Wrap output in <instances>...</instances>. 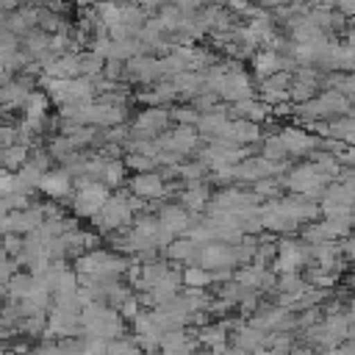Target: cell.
I'll return each mask as SVG.
<instances>
[{
    "mask_svg": "<svg viewBox=\"0 0 355 355\" xmlns=\"http://www.w3.org/2000/svg\"><path fill=\"white\" fill-rule=\"evenodd\" d=\"M141 208V200L130 191V189H122L116 194H111L103 208L97 211L94 216V225L103 230V233H119V230H128L130 222H133V211Z\"/></svg>",
    "mask_w": 355,
    "mask_h": 355,
    "instance_id": "6da1fadb",
    "label": "cell"
},
{
    "mask_svg": "<svg viewBox=\"0 0 355 355\" xmlns=\"http://www.w3.org/2000/svg\"><path fill=\"white\" fill-rule=\"evenodd\" d=\"M128 269H130V261L125 255L108 252V250H97V247L75 258L78 277H119Z\"/></svg>",
    "mask_w": 355,
    "mask_h": 355,
    "instance_id": "7a4b0ae2",
    "label": "cell"
},
{
    "mask_svg": "<svg viewBox=\"0 0 355 355\" xmlns=\"http://www.w3.org/2000/svg\"><path fill=\"white\" fill-rule=\"evenodd\" d=\"M108 197H111V191H108L105 183H100V180H78V189L72 191L69 205H72V211H75L78 216L94 219L97 211L103 208V202H105Z\"/></svg>",
    "mask_w": 355,
    "mask_h": 355,
    "instance_id": "3957f363",
    "label": "cell"
},
{
    "mask_svg": "<svg viewBox=\"0 0 355 355\" xmlns=\"http://www.w3.org/2000/svg\"><path fill=\"white\" fill-rule=\"evenodd\" d=\"M169 125H172V111L166 105H147L144 111L136 114V119L130 125V139L128 141L158 139L161 133H166Z\"/></svg>",
    "mask_w": 355,
    "mask_h": 355,
    "instance_id": "277c9868",
    "label": "cell"
},
{
    "mask_svg": "<svg viewBox=\"0 0 355 355\" xmlns=\"http://www.w3.org/2000/svg\"><path fill=\"white\" fill-rule=\"evenodd\" d=\"M324 180H330V175L319 166V164H302L297 169H291L286 175V186L294 191V194H302V197H316L319 189L324 186Z\"/></svg>",
    "mask_w": 355,
    "mask_h": 355,
    "instance_id": "5b68a950",
    "label": "cell"
},
{
    "mask_svg": "<svg viewBox=\"0 0 355 355\" xmlns=\"http://www.w3.org/2000/svg\"><path fill=\"white\" fill-rule=\"evenodd\" d=\"M164 64H161V55H153V53H141V55H133L130 61H125V80L130 83H141V86H153L158 80H164Z\"/></svg>",
    "mask_w": 355,
    "mask_h": 355,
    "instance_id": "8992f818",
    "label": "cell"
},
{
    "mask_svg": "<svg viewBox=\"0 0 355 355\" xmlns=\"http://www.w3.org/2000/svg\"><path fill=\"white\" fill-rule=\"evenodd\" d=\"M197 263L205 266V269H211V272L233 269V266H239L236 244H227V241H208V244H200V250H197Z\"/></svg>",
    "mask_w": 355,
    "mask_h": 355,
    "instance_id": "52a82bcc",
    "label": "cell"
},
{
    "mask_svg": "<svg viewBox=\"0 0 355 355\" xmlns=\"http://www.w3.org/2000/svg\"><path fill=\"white\" fill-rule=\"evenodd\" d=\"M39 191L47 194L50 200H58V202H67L75 191V178L64 169V166H55V169H47L42 175V183H39Z\"/></svg>",
    "mask_w": 355,
    "mask_h": 355,
    "instance_id": "ba28073f",
    "label": "cell"
},
{
    "mask_svg": "<svg viewBox=\"0 0 355 355\" xmlns=\"http://www.w3.org/2000/svg\"><path fill=\"white\" fill-rule=\"evenodd\" d=\"M3 25H6L11 33L25 36L28 31L39 28V6H33V3H19L17 8H11V11L3 14Z\"/></svg>",
    "mask_w": 355,
    "mask_h": 355,
    "instance_id": "9c48e42d",
    "label": "cell"
},
{
    "mask_svg": "<svg viewBox=\"0 0 355 355\" xmlns=\"http://www.w3.org/2000/svg\"><path fill=\"white\" fill-rule=\"evenodd\" d=\"M128 189L139 197V200H161L166 194V178L161 172H139L130 178Z\"/></svg>",
    "mask_w": 355,
    "mask_h": 355,
    "instance_id": "30bf717a",
    "label": "cell"
},
{
    "mask_svg": "<svg viewBox=\"0 0 355 355\" xmlns=\"http://www.w3.org/2000/svg\"><path fill=\"white\" fill-rule=\"evenodd\" d=\"M155 216H158V222H161L172 236H183V233H189L191 225H194L191 211L183 208L180 202H166V205H161Z\"/></svg>",
    "mask_w": 355,
    "mask_h": 355,
    "instance_id": "8fae6325",
    "label": "cell"
},
{
    "mask_svg": "<svg viewBox=\"0 0 355 355\" xmlns=\"http://www.w3.org/2000/svg\"><path fill=\"white\" fill-rule=\"evenodd\" d=\"M288 89H291V75H288L286 69H280V72L263 78L258 92H261V100H263L266 105H280V103L291 100V97H288Z\"/></svg>",
    "mask_w": 355,
    "mask_h": 355,
    "instance_id": "7c38bea8",
    "label": "cell"
},
{
    "mask_svg": "<svg viewBox=\"0 0 355 355\" xmlns=\"http://www.w3.org/2000/svg\"><path fill=\"white\" fill-rule=\"evenodd\" d=\"M286 64H288V58L283 53L272 50V47H261V50L252 53V72H255L258 80H263V78L286 69Z\"/></svg>",
    "mask_w": 355,
    "mask_h": 355,
    "instance_id": "4fadbf2b",
    "label": "cell"
},
{
    "mask_svg": "<svg viewBox=\"0 0 355 355\" xmlns=\"http://www.w3.org/2000/svg\"><path fill=\"white\" fill-rule=\"evenodd\" d=\"M222 139H227L233 144H241V147H250L261 139V125L252 122V119H230Z\"/></svg>",
    "mask_w": 355,
    "mask_h": 355,
    "instance_id": "5bb4252c",
    "label": "cell"
},
{
    "mask_svg": "<svg viewBox=\"0 0 355 355\" xmlns=\"http://www.w3.org/2000/svg\"><path fill=\"white\" fill-rule=\"evenodd\" d=\"M178 202H180L183 208H189L191 214L205 211L208 202H211V191H208L205 180H191V183H186V189H180V194H178Z\"/></svg>",
    "mask_w": 355,
    "mask_h": 355,
    "instance_id": "9a60e30c",
    "label": "cell"
},
{
    "mask_svg": "<svg viewBox=\"0 0 355 355\" xmlns=\"http://www.w3.org/2000/svg\"><path fill=\"white\" fill-rule=\"evenodd\" d=\"M169 80H172L178 97H186V100H191L194 94H200V92L205 89V78H202V72H197V69H183V72L172 75Z\"/></svg>",
    "mask_w": 355,
    "mask_h": 355,
    "instance_id": "2e32d148",
    "label": "cell"
},
{
    "mask_svg": "<svg viewBox=\"0 0 355 355\" xmlns=\"http://www.w3.org/2000/svg\"><path fill=\"white\" fill-rule=\"evenodd\" d=\"M280 141L286 144V153H288V155H305V153H311V150L316 147V139H313L311 133L300 130V128H286V130H280Z\"/></svg>",
    "mask_w": 355,
    "mask_h": 355,
    "instance_id": "e0dca14e",
    "label": "cell"
},
{
    "mask_svg": "<svg viewBox=\"0 0 355 355\" xmlns=\"http://www.w3.org/2000/svg\"><path fill=\"white\" fill-rule=\"evenodd\" d=\"M36 288H42L39 286V277L28 269V272H14L11 277H8V283H6V297H14V300H25L28 294H33Z\"/></svg>",
    "mask_w": 355,
    "mask_h": 355,
    "instance_id": "ac0fdd59",
    "label": "cell"
},
{
    "mask_svg": "<svg viewBox=\"0 0 355 355\" xmlns=\"http://www.w3.org/2000/svg\"><path fill=\"white\" fill-rule=\"evenodd\" d=\"M42 175H44V172L28 161L19 172H14V183H11V189H14V191H19V194H25V197H33V194L39 191Z\"/></svg>",
    "mask_w": 355,
    "mask_h": 355,
    "instance_id": "d6986e66",
    "label": "cell"
},
{
    "mask_svg": "<svg viewBox=\"0 0 355 355\" xmlns=\"http://www.w3.org/2000/svg\"><path fill=\"white\" fill-rule=\"evenodd\" d=\"M197 250H200V244L194 241V239H183V236H175L166 247H164V252H166V258L169 261H180V263H197Z\"/></svg>",
    "mask_w": 355,
    "mask_h": 355,
    "instance_id": "ffe728a7",
    "label": "cell"
},
{
    "mask_svg": "<svg viewBox=\"0 0 355 355\" xmlns=\"http://www.w3.org/2000/svg\"><path fill=\"white\" fill-rule=\"evenodd\" d=\"M144 105H169L175 97H178V92H175V86H172V80L169 78H164V80H158V83H153L150 89H144V92H139L136 94Z\"/></svg>",
    "mask_w": 355,
    "mask_h": 355,
    "instance_id": "44dd1931",
    "label": "cell"
},
{
    "mask_svg": "<svg viewBox=\"0 0 355 355\" xmlns=\"http://www.w3.org/2000/svg\"><path fill=\"white\" fill-rule=\"evenodd\" d=\"M305 250L297 244V241H280L277 244V258H275V266L280 272H294L302 261H305Z\"/></svg>",
    "mask_w": 355,
    "mask_h": 355,
    "instance_id": "7402d4cb",
    "label": "cell"
},
{
    "mask_svg": "<svg viewBox=\"0 0 355 355\" xmlns=\"http://www.w3.org/2000/svg\"><path fill=\"white\" fill-rule=\"evenodd\" d=\"M28 155H31V147L14 141V144H8L6 150H0V166H6L8 172H19V169L28 164Z\"/></svg>",
    "mask_w": 355,
    "mask_h": 355,
    "instance_id": "603a6c76",
    "label": "cell"
},
{
    "mask_svg": "<svg viewBox=\"0 0 355 355\" xmlns=\"http://www.w3.org/2000/svg\"><path fill=\"white\" fill-rule=\"evenodd\" d=\"M39 28L47 31V33H67L69 22H67L64 11H53L47 6H39Z\"/></svg>",
    "mask_w": 355,
    "mask_h": 355,
    "instance_id": "cb8c5ba5",
    "label": "cell"
},
{
    "mask_svg": "<svg viewBox=\"0 0 355 355\" xmlns=\"http://www.w3.org/2000/svg\"><path fill=\"white\" fill-rule=\"evenodd\" d=\"M47 105H50L47 92L33 89V92L28 94V100H25L22 111H25V116H28V119H44V116H47Z\"/></svg>",
    "mask_w": 355,
    "mask_h": 355,
    "instance_id": "d4e9b609",
    "label": "cell"
},
{
    "mask_svg": "<svg viewBox=\"0 0 355 355\" xmlns=\"http://www.w3.org/2000/svg\"><path fill=\"white\" fill-rule=\"evenodd\" d=\"M78 64H80V75L86 78H100L103 75V67H105V58L94 50H80L78 53Z\"/></svg>",
    "mask_w": 355,
    "mask_h": 355,
    "instance_id": "484cf974",
    "label": "cell"
},
{
    "mask_svg": "<svg viewBox=\"0 0 355 355\" xmlns=\"http://www.w3.org/2000/svg\"><path fill=\"white\" fill-rule=\"evenodd\" d=\"M211 283H214V272H211V269H205V266H200V263L186 266V272H183V286H189V288H205V286H211Z\"/></svg>",
    "mask_w": 355,
    "mask_h": 355,
    "instance_id": "4316f807",
    "label": "cell"
},
{
    "mask_svg": "<svg viewBox=\"0 0 355 355\" xmlns=\"http://www.w3.org/2000/svg\"><path fill=\"white\" fill-rule=\"evenodd\" d=\"M125 172H128L125 161H119V158H111V155H108L105 169H103V183H105L108 189H119V186L125 183Z\"/></svg>",
    "mask_w": 355,
    "mask_h": 355,
    "instance_id": "83f0119b",
    "label": "cell"
},
{
    "mask_svg": "<svg viewBox=\"0 0 355 355\" xmlns=\"http://www.w3.org/2000/svg\"><path fill=\"white\" fill-rule=\"evenodd\" d=\"M125 166H128V169H133V172L139 175V172H153V169L158 166V161H155V158H150V155H144V153L130 150V153L125 155Z\"/></svg>",
    "mask_w": 355,
    "mask_h": 355,
    "instance_id": "f1b7e54d",
    "label": "cell"
},
{
    "mask_svg": "<svg viewBox=\"0 0 355 355\" xmlns=\"http://www.w3.org/2000/svg\"><path fill=\"white\" fill-rule=\"evenodd\" d=\"M169 111H172V122H178V125H191V128H197L200 114H202V111H197L194 105H175V108H169Z\"/></svg>",
    "mask_w": 355,
    "mask_h": 355,
    "instance_id": "f546056e",
    "label": "cell"
},
{
    "mask_svg": "<svg viewBox=\"0 0 355 355\" xmlns=\"http://www.w3.org/2000/svg\"><path fill=\"white\" fill-rule=\"evenodd\" d=\"M31 205V197H25V194H19V191H3L0 194V208L6 211V214H11V211H19V208H28Z\"/></svg>",
    "mask_w": 355,
    "mask_h": 355,
    "instance_id": "4dcf8cb0",
    "label": "cell"
},
{
    "mask_svg": "<svg viewBox=\"0 0 355 355\" xmlns=\"http://www.w3.org/2000/svg\"><path fill=\"white\" fill-rule=\"evenodd\" d=\"M286 144L280 141V136H266V141H263V158H269V161H286Z\"/></svg>",
    "mask_w": 355,
    "mask_h": 355,
    "instance_id": "1f68e13d",
    "label": "cell"
},
{
    "mask_svg": "<svg viewBox=\"0 0 355 355\" xmlns=\"http://www.w3.org/2000/svg\"><path fill=\"white\" fill-rule=\"evenodd\" d=\"M3 247H6V252L17 261V258L22 255V250H25V236H19V233H6V236H3Z\"/></svg>",
    "mask_w": 355,
    "mask_h": 355,
    "instance_id": "d6a6232c",
    "label": "cell"
},
{
    "mask_svg": "<svg viewBox=\"0 0 355 355\" xmlns=\"http://www.w3.org/2000/svg\"><path fill=\"white\" fill-rule=\"evenodd\" d=\"M103 78L119 83L125 80V61H116V58H105V67H103Z\"/></svg>",
    "mask_w": 355,
    "mask_h": 355,
    "instance_id": "836d02e7",
    "label": "cell"
},
{
    "mask_svg": "<svg viewBox=\"0 0 355 355\" xmlns=\"http://www.w3.org/2000/svg\"><path fill=\"white\" fill-rule=\"evenodd\" d=\"M17 141V125H8V122H0V150H6L8 144Z\"/></svg>",
    "mask_w": 355,
    "mask_h": 355,
    "instance_id": "e575fe53",
    "label": "cell"
},
{
    "mask_svg": "<svg viewBox=\"0 0 355 355\" xmlns=\"http://www.w3.org/2000/svg\"><path fill=\"white\" fill-rule=\"evenodd\" d=\"M164 3H172V6H178V8H183V11H197V8H202V0H164Z\"/></svg>",
    "mask_w": 355,
    "mask_h": 355,
    "instance_id": "d590c367",
    "label": "cell"
},
{
    "mask_svg": "<svg viewBox=\"0 0 355 355\" xmlns=\"http://www.w3.org/2000/svg\"><path fill=\"white\" fill-rule=\"evenodd\" d=\"M130 3H136V6H141L147 14H155L161 6H164V0H130Z\"/></svg>",
    "mask_w": 355,
    "mask_h": 355,
    "instance_id": "8d00e7d4",
    "label": "cell"
},
{
    "mask_svg": "<svg viewBox=\"0 0 355 355\" xmlns=\"http://www.w3.org/2000/svg\"><path fill=\"white\" fill-rule=\"evenodd\" d=\"M336 8L344 17H355V0H336Z\"/></svg>",
    "mask_w": 355,
    "mask_h": 355,
    "instance_id": "74e56055",
    "label": "cell"
},
{
    "mask_svg": "<svg viewBox=\"0 0 355 355\" xmlns=\"http://www.w3.org/2000/svg\"><path fill=\"white\" fill-rule=\"evenodd\" d=\"M341 250H344V255H347V258H355V239H347Z\"/></svg>",
    "mask_w": 355,
    "mask_h": 355,
    "instance_id": "f35d334b",
    "label": "cell"
},
{
    "mask_svg": "<svg viewBox=\"0 0 355 355\" xmlns=\"http://www.w3.org/2000/svg\"><path fill=\"white\" fill-rule=\"evenodd\" d=\"M75 6H80V8H92V6H97L100 0H72Z\"/></svg>",
    "mask_w": 355,
    "mask_h": 355,
    "instance_id": "ab89813d",
    "label": "cell"
},
{
    "mask_svg": "<svg viewBox=\"0 0 355 355\" xmlns=\"http://www.w3.org/2000/svg\"><path fill=\"white\" fill-rule=\"evenodd\" d=\"M0 355H17V352H0Z\"/></svg>",
    "mask_w": 355,
    "mask_h": 355,
    "instance_id": "60d3db41",
    "label": "cell"
},
{
    "mask_svg": "<svg viewBox=\"0 0 355 355\" xmlns=\"http://www.w3.org/2000/svg\"><path fill=\"white\" fill-rule=\"evenodd\" d=\"M0 311H3V297H0Z\"/></svg>",
    "mask_w": 355,
    "mask_h": 355,
    "instance_id": "b9f144b4",
    "label": "cell"
}]
</instances>
